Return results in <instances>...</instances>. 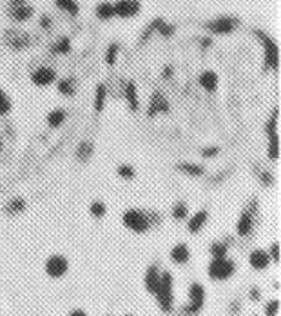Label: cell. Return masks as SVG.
Returning <instances> with one entry per match:
<instances>
[{"label": "cell", "instance_id": "obj_1", "mask_svg": "<svg viewBox=\"0 0 281 316\" xmlns=\"http://www.w3.org/2000/svg\"><path fill=\"white\" fill-rule=\"evenodd\" d=\"M123 226L131 229L133 233H147L151 227L158 226L162 222L160 213L153 209H138V207H131L123 213L122 216Z\"/></svg>", "mask_w": 281, "mask_h": 316}, {"label": "cell", "instance_id": "obj_2", "mask_svg": "<svg viewBox=\"0 0 281 316\" xmlns=\"http://www.w3.org/2000/svg\"><path fill=\"white\" fill-rule=\"evenodd\" d=\"M254 37L260 40L263 48V71L280 69V46L276 44V40L263 29H254Z\"/></svg>", "mask_w": 281, "mask_h": 316}, {"label": "cell", "instance_id": "obj_3", "mask_svg": "<svg viewBox=\"0 0 281 316\" xmlns=\"http://www.w3.org/2000/svg\"><path fill=\"white\" fill-rule=\"evenodd\" d=\"M278 120H280V107H274L269 116V120L265 122L263 131L267 135L269 146H267V157L271 162H278L280 160V131H278Z\"/></svg>", "mask_w": 281, "mask_h": 316}, {"label": "cell", "instance_id": "obj_4", "mask_svg": "<svg viewBox=\"0 0 281 316\" xmlns=\"http://www.w3.org/2000/svg\"><path fill=\"white\" fill-rule=\"evenodd\" d=\"M258 215H260V204L258 198H250L247 206L243 207L238 222H236V233L239 237H250L258 224Z\"/></svg>", "mask_w": 281, "mask_h": 316}, {"label": "cell", "instance_id": "obj_5", "mask_svg": "<svg viewBox=\"0 0 281 316\" xmlns=\"http://www.w3.org/2000/svg\"><path fill=\"white\" fill-rule=\"evenodd\" d=\"M154 295H156V300H158V306L162 311H172V306H174V280H172V274L169 271H164L160 274V284Z\"/></svg>", "mask_w": 281, "mask_h": 316}, {"label": "cell", "instance_id": "obj_6", "mask_svg": "<svg viewBox=\"0 0 281 316\" xmlns=\"http://www.w3.org/2000/svg\"><path fill=\"white\" fill-rule=\"evenodd\" d=\"M207 273L212 280H228L236 273V263L234 260L225 258H212V262L209 263Z\"/></svg>", "mask_w": 281, "mask_h": 316}, {"label": "cell", "instance_id": "obj_7", "mask_svg": "<svg viewBox=\"0 0 281 316\" xmlns=\"http://www.w3.org/2000/svg\"><path fill=\"white\" fill-rule=\"evenodd\" d=\"M239 18L236 16H216V18H212V20L205 22L203 27L207 29V31L214 33V35H228V33L236 31L239 27Z\"/></svg>", "mask_w": 281, "mask_h": 316}, {"label": "cell", "instance_id": "obj_8", "mask_svg": "<svg viewBox=\"0 0 281 316\" xmlns=\"http://www.w3.org/2000/svg\"><path fill=\"white\" fill-rule=\"evenodd\" d=\"M203 304H205V289L202 284H191L189 287V304H187L185 311L189 315H196L202 311Z\"/></svg>", "mask_w": 281, "mask_h": 316}, {"label": "cell", "instance_id": "obj_9", "mask_svg": "<svg viewBox=\"0 0 281 316\" xmlns=\"http://www.w3.org/2000/svg\"><path fill=\"white\" fill-rule=\"evenodd\" d=\"M67 269H69V262L62 254H53L46 260V273L51 278H62L67 273Z\"/></svg>", "mask_w": 281, "mask_h": 316}, {"label": "cell", "instance_id": "obj_10", "mask_svg": "<svg viewBox=\"0 0 281 316\" xmlns=\"http://www.w3.org/2000/svg\"><path fill=\"white\" fill-rule=\"evenodd\" d=\"M112 5H114V16H120V18H133L142 9L140 0H118Z\"/></svg>", "mask_w": 281, "mask_h": 316}, {"label": "cell", "instance_id": "obj_11", "mask_svg": "<svg viewBox=\"0 0 281 316\" xmlns=\"http://www.w3.org/2000/svg\"><path fill=\"white\" fill-rule=\"evenodd\" d=\"M4 38H5V42H7V46L13 49H24L33 42L31 35L26 31H20V29H9V31H5Z\"/></svg>", "mask_w": 281, "mask_h": 316}, {"label": "cell", "instance_id": "obj_12", "mask_svg": "<svg viewBox=\"0 0 281 316\" xmlns=\"http://www.w3.org/2000/svg\"><path fill=\"white\" fill-rule=\"evenodd\" d=\"M169 109H170V105L164 93H160V91L153 93V96H151V100H149V105H147L149 118H153V116L156 115H162V113H169Z\"/></svg>", "mask_w": 281, "mask_h": 316}, {"label": "cell", "instance_id": "obj_13", "mask_svg": "<svg viewBox=\"0 0 281 316\" xmlns=\"http://www.w3.org/2000/svg\"><path fill=\"white\" fill-rule=\"evenodd\" d=\"M56 80V73H55L53 68H48V66H42V68L35 69L31 73V82L38 87H48Z\"/></svg>", "mask_w": 281, "mask_h": 316}, {"label": "cell", "instance_id": "obj_14", "mask_svg": "<svg viewBox=\"0 0 281 316\" xmlns=\"http://www.w3.org/2000/svg\"><path fill=\"white\" fill-rule=\"evenodd\" d=\"M207 222H209V211L200 209V211H196L189 220H187V229H189L192 235H196L198 231H202L203 227H205Z\"/></svg>", "mask_w": 281, "mask_h": 316}, {"label": "cell", "instance_id": "obj_15", "mask_svg": "<svg viewBox=\"0 0 281 316\" xmlns=\"http://www.w3.org/2000/svg\"><path fill=\"white\" fill-rule=\"evenodd\" d=\"M249 263H250V267L256 269V271H263V269L269 267L271 258H269L267 251H263V249H256V251H252V253L249 254Z\"/></svg>", "mask_w": 281, "mask_h": 316}, {"label": "cell", "instance_id": "obj_16", "mask_svg": "<svg viewBox=\"0 0 281 316\" xmlns=\"http://www.w3.org/2000/svg\"><path fill=\"white\" fill-rule=\"evenodd\" d=\"M160 269L156 263H153L151 267H147V271H145V278H143V284H145V289L149 291V293H156V289H158V284H160Z\"/></svg>", "mask_w": 281, "mask_h": 316}, {"label": "cell", "instance_id": "obj_17", "mask_svg": "<svg viewBox=\"0 0 281 316\" xmlns=\"http://www.w3.org/2000/svg\"><path fill=\"white\" fill-rule=\"evenodd\" d=\"M33 13H35L33 5H27V4H18V5H11L9 7V16L15 22L29 20V18L33 16Z\"/></svg>", "mask_w": 281, "mask_h": 316}, {"label": "cell", "instance_id": "obj_18", "mask_svg": "<svg viewBox=\"0 0 281 316\" xmlns=\"http://www.w3.org/2000/svg\"><path fill=\"white\" fill-rule=\"evenodd\" d=\"M123 95H125V100H127L129 109L136 113L140 109V96H138V87L134 84L133 80L125 84V91H123Z\"/></svg>", "mask_w": 281, "mask_h": 316}, {"label": "cell", "instance_id": "obj_19", "mask_svg": "<svg viewBox=\"0 0 281 316\" xmlns=\"http://www.w3.org/2000/svg\"><path fill=\"white\" fill-rule=\"evenodd\" d=\"M218 82H220L218 73H214L211 69H209V71H203V73L198 77V84L202 85L207 93H214V91L218 89Z\"/></svg>", "mask_w": 281, "mask_h": 316}, {"label": "cell", "instance_id": "obj_20", "mask_svg": "<svg viewBox=\"0 0 281 316\" xmlns=\"http://www.w3.org/2000/svg\"><path fill=\"white\" fill-rule=\"evenodd\" d=\"M189 258H191V249L187 247V243H176L174 247L170 249V260L174 263L183 265L189 262Z\"/></svg>", "mask_w": 281, "mask_h": 316}, {"label": "cell", "instance_id": "obj_21", "mask_svg": "<svg viewBox=\"0 0 281 316\" xmlns=\"http://www.w3.org/2000/svg\"><path fill=\"white\" fill-rule=\"evenodd\" d=\"M93 153H95V146H93V142H89V140H82V142L76 146V151H74L76 158H78L82 163L89 162Z\"/></svg>", "mask_w": 281, "mask_h": 316}, {"label": "cell", "instance_id": "obj_22", "mask_svg": "<svg viewBox=\"0 0 281 316\" xmlns=\"http://www.w3.org/2000/svg\"><path fill=\"white\" fill-rule=\"evenodd\" d=\"M176 169H178L181 174H187V176H203V174H205V167H203V165L192 163V162H180L176 165Z\"/></svg>", "mask_w": 281, "mask_h": 316}, {"label": "cell", "instance_id": "obj_23", "mask_svg": "<svg viewBox=\"0 0 281 316\" xmlns=\"http://www.w3.org/2000/svg\"><path fill=\"white\" fill-rule=\"evenodd\" d=\"M27 207L26 200L22 198V196H15V198H11L7 204L4 206V211H5V215H9V216H16V215H20V213H24Z\"/></svg>", "mask_w": 281, "mask_h": 316}, {"label": "cell", "instance_id": "obj_24", "mask_svg": "<svg viewBox=\"0 0 281 316\" xmlns=\"http://www.w3.org/2000/svg\"><path fill=\"white\" fill-rule=\"evenodd\" d=\"M65 118H67V113H65V109H53L49 111L48 116H46V122H48L49 127H53V129H56V127H60L62 124L65 122Z\"/></svg>", "mask_w": 281, "mask_h": 316}, {"label": "cell", "instance_id": "obj_25", "mask_svg": "<svg viewBox=\"0 0 281 316\" xmlns=\"http://www.w3.org/2000/svg\"><path fill=\"white\" fill-rule=\"evenodd\" d=\"M95 15L98 20H111L112 16H114V5L111 2H100V4L96 5Z\"/></svg>", "mask_w": 281, "mask_h": 316}, {"label": "cell", "instance_id": "obj_26", "mask_svg": "<svg viewBox=\"0 0 281 316\" xmlns=\"http://www.w3.org/2000/svg\"><path fill=\"white\" fill-rule=\"evenodd\" d=\"M106 96H107V87L104 84L96 85L95 91V111L96 113H102L104 107H106Z\"/></svg>", "mask_w": 281, "mask_h": 316}, {"label": "cell", "instance_id": "obj_27", "mask_svg": "<svg viewBox=\"0 0 281 316\" xmlns=\"http://www.w3.org/2000/svg\"><path fill=\"white\" fill-rule=\"evenodd\" d=\"M55 5L58 7V9L65 11V13H69V15L76 16L80 13V5L76 0H55Z\"/></svg>", "mask_w": 281, "mask_h": 316}, {"label": "cell", "instance_id": "obj_28", "mask_svg": "<svg viewBox=\"0 0 281 316\" xmlns=\"http://www.w3.org/2000/svg\"><path fill=\"white\" fill-rule=\"evenodd\" d=\"M58 93L64 96H73L76 93V82H74V79H60Z\"/></svg>", "mask_w": 281, "mask_h": 316}, {"label": "cell", "instance_id": "obj_29", "mask_svg": "<svg viewBox=\"0 0 281 316\" xmlns=\"http://www.w3.org/2000/svg\"><path fill=\"white\" fill-rule=\"evenodd\" d=\"M51 51L55 55H67L71 51V40L69 37H60L58 40H55V44L51 46Z\"/></svg>", "mask_w": 281, "mask_h": 316}, {"label": "cell", "instance_id": "obj_30", "mask_svg": "<svg viewBox=\"0 0 281 316\" xmlns=\"http://www.w3.org/2000/svg\"><path fill=\"white\" fill-rule=\"evenodd\" d=\"M164 18H154L153 22H151V24H149L147 27H145V29H143V33H142V37H140V44H145L149 40V38L153 37V33L154 31H158L160 29V26H162V24H164Z\"/></svg>", "mask_w": 281, "mask_h": 316}, {"label": "cell", "instance_id": "obj_31", "mask_svg": "<svg viewBox=\"0 0 281 316\" xmlns=\"http://www.w3.org/2000/svg\"><path fill=\"white\" fill-rule=\"evenodd\" d=\"M170 215L174 220H185L187 216H189V206H187L185 202H176L172 209H170Z\"/></svg>", "mask_w": 281, "mask_h": 316}, {"label": "cell", "instance_id": "obj_32", "mask_svg": "<svg viewBox=\"0 0 281 316\" xmlns=\"http://www.w3.org/2000/svg\"><path fill=\"white\" fill-rule=\"evenodd\" d=\"M11 109H13V102H11L9 95L0 87V116L9 115Z\"/></svg>", "mask_w": 281, "mask_h": 316}, {"label": "cell", "instance_id": "obj_33", "mask_svg": "<svg viewBox=\"0 0 281 316\" xmlns=\"http://www.w3.org/2000/svg\"><path fill=\"white\" fill-rule=\"evenodd\" d=\"M211 254H212V258H225L228 253V245L225 242H214L211 243Z\"/></svg>", "mask_w": 281, "mask_h": 316}, {"label": "cell", "instance_id": "obj_34", "mask_svg": "<svg viewBox=\"0 0 281 316\" xmlns=\"http://www.w3.org/2000/svg\"><path fill=\"white\" fill-rule=\"evenodd\" d=\"M118 53H120V44L112 42L109 44V48L106 49V64L107 66H114L116 64V58H118Z\"/></svg>", "mask_w": 281, "mask_h": 316}, {"label": "cell", "instance_id": "obj_35", "mask_svg": "<svg viewBox=\"0 0 281 316\" xmlns=\"http://www.w3.org/2000/svg\"><path fill=\"white\" fill-rule=\"evenodd\" d=\"M116 173L118 176L123 180H133L134 176H136V169H134L133 165H129V163H122V165H118Z\"/></svg>", "mask_w": 281, "mask_h": 316}, {"label": "cell", "instance_id": "obj_36", "mask_svg": "<svg viewBox=\"0 0 281 316\" xmlns=\"http://www.w3.org/2000/svg\"><path fill=\"white\" fill-rule=\"evenodd\" d=\"M89 213H91L93 216H95V218H102V216H104V215L107 213V207H106V204H104V202L95 200V202H91Z\"/></svg>", "mask_w": 281, "mask_h": 316}, {"label": "cell", "instance_id": "obj_37", "mask_svg": "<svg viewBox=\"0 0 281 316\" xmlns=\"http://www.w3.org/2000/svg\"><path fill=\"white\" fill-rule=\"evenodd\" d=\"M256 176H258V178H260V182L263 185H265V187H269V185H272V182H274V176H272L271 173H269V171H265V169H256Z\"/></svg>", "mask_w": 281, "mask_h": 316}, {"label": "cell", "instance_id": "obj_38", "mask_svg": "<svg viewBox=\"0 0 281 316\" xmlns=\"http://www.w3.org/2000/svg\"><path fill=\"white\" fill-rule=\"evenodd\" d=\"M158 33L162 35V37L169 38V37H172V35L176 33V26H174V24H167V22H164V24L160 26Z\"/></svg>", "mask_w": 281, "mask_h": 316}, {"label": "cell", "instance_id": "obj_39", "mask_svg": "<svg viewBox=\"0 0 281 316\" xmlns=\"http://www.w3.org/2000/svg\"><path fill=\"white\" fill-rule=\"evenodd\" d=\"M280 311V300H271L265 306V315L267 316H276Z\"/></svg>", "mask_w": 281, "mask_h": 316}, {"label": "cell", "instance_id": "obj_40", "mask_svg": "<svg viewBox=\"0 0 281 316\" xmlns=\"http://www.w3.org/2000/svg\"><path fill=\"white\" fill-rule=\"evenodd\" d=\"M267 254H269V258H271V262H276V263L280 262V243H278V242L272 243V245H271V251H269Z\"/></svg>", "mask_w": 281, "mask_h": 316}, {"label": "cell", "instance_id": "obj_41", "mask_svg": "<svg viewBox=\"0 0 281 316\" xmlns=\"http://www.w3.org/2000/svg\"><path fill=\"white\" fill-rule=\"evenodd\" d=\"M218 153H220V148H218V146H212V148L202 149V157H205V158L214 157V155H218Z\"/></svg>", "mask_w": 281, "mask_h": 316}, {"label": "cell", "instance_id": "obj_42", "mask_svg": "<svg viewBox=\"0 0 281 316\" xmlns=\"http://www.w3.org/2000/svg\"><path fill=\"white\" fill-rule=\"evenodd\" d=\"M40 27H42V29H51V16L44 15L42 18H40Z\"/></svg>", "mask_w": 281, "mask_h": 316}, {"label": "cell", "instance_id": "obj_43", "mask_svg": "<svg viewBox=\"0 0 281 316\" xmlns=\"http://www.w3.org/2000/svg\"><path fill=\"white\" fill-rule=\"evenodd\" d=\"M250 298H252V300H260L261 298V293L258 287H252V289H250Z\"/></svg>", "mask_w": 281, "mask_h": 316}, {"label": "cell", "instance_id": "obj_44", "mask_svg": "<svg viewBox=\"0 0 281 316\" xmlns=\"http://www.w3.org/2000/svg\"><path fill=\"white\" fill-rule=\"evenodd\" d=\"M170 75H172V68H170V66H165L164 68V79H170Z\"/></svg>", "mask_w": 281, "mask_h": 316}, {"label": "cell", "instance_id": "obj_45", "mask_svg": "<svg viewBox=\"0 0 281 316\" xmlns=\"http://www.w3.org/2000/svg\"><path fill=\"white\" fill-rule=\"evenodd\" d=\"M69 316H87V315H85V311H82V309H74V311L69 313Z\"/></svg>", "mask_w": 281, "mask_h": 316}, {"label": "cell", "instance_id": "obj_46", "mask_svg": "<svg viewBox=\"0 0 281 316\" xmlns=\"http://www.w3.org/2000/svg\"><path fill=\"white\" fill-rule=\"evenodd\" d=\"M230 309H232V313H238V309H239V302H232V304H230Z\"/></svg>", "mask_w": 281, "mask_h": 316}, {"label": "cell", "instance_id": "obj_47", "mask_svg": "<svg viewBox=\"0 0 281 316\" xmlns=\"http://www.w3.org/2000/svg\"><path fill=\"white\" fill-rule=\"evenodd\" d=\"M18 4H26V0H11V5H18Z\"/></svg>", "mask_w": 281, "mask_h": 316}, {"label": "cell", "instance_id": "obj_48", "mask_svg": "<svg viewBox=\"0 0 281 316\" xmlns=\"http://www.w3.org/2000/svg\"><path fill=\"white\" fill-rule=\"evenodd\" d=\"M202 46H211V38H203Z\"/></svg>", "mask_w": 281, "mask_h": 316}, {"label": "cell", "instance_id": "obj_49", "mask_svg": "<svg viewBox=\"0 0 281 316\" xmlns=\"http://www.w3.org/2000/svg\"><path fill=\"white\" fill-rule=\"evenodd\" d=\"M0 151H2V140H0Z\"/></svg>", "mask_w": 281, "mask_h": 316}, {"label": "cell", "instance_id": "obj_50", "mask_svg": "<svg viewBox=\"0 0 281 316\" xmlns=\"http://www.w3.org/2000/svg\"><path fill=\"white\" fill-rule=\"evenodd\" d=\"M125 316H133V315H125Z\"/></svg>", "mask_w": 281, "mask_h": 316}]
</instances>
